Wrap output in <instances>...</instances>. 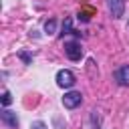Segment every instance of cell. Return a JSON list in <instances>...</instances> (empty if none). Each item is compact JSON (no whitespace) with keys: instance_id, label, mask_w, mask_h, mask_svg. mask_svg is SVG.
<instances>
[{"instance_id":"cell-1","label":"cell","mask_w":129,"mask_h":129,"mask_svg":"<svg viewBox=\"0 0 129 129\" xmlns=\"http://www.w3.org/2000/svg\"><path fill=\"white\" fill-rule=\"evenodd\" d=\"M64 54L71 58V60H81L83 58V46L79 40H69L64 42Z\"/></svg>"},{"instance_id":"cell-2","label":"cell","mask_w":129,"mask_h":129,"mask_svg":"<svg viewBox=\"0 0 129 129\" xmlns=\"http://www.w3.org/2000/svg\"><path fill=\"white\" fill-rule=\"evenodd\" d=\"M75 83H77V79H75V75H73L69 69H60V71L56 73V85H58L60 89H71Z\"/></svg>"},{"instance_id":"cell-3","label":"cell","mask_w":129,"mask_h":129,"mask_svg":"<svg viewBox=\"0 0 129 129\" xmlns=\"http://www.w3.org/2000/svg\"><path fill=\"white\" fill-rule=\"evenodd\" d=\"M81 103H83V95H81V91H69V93H64V97H62V105H64V109H77Z\"/></svg>"},{"instance_id":"cell-4","label":"cell","mask_w":129,"mask_h":129,"mask_svg":"<svg viewBox=\"0 0 129 129\" xmlns=\"http://www.w3.org/2000/svg\"><path fill=\"white\" fill-rule=\"evenodd\" d=\"M113 79L119 87H129V64H121L113 71Z\"/></svg>"},{"instance_id":"cell-5","label":"cell","mask_w":129,"mask_h":129,"mask_svg":"<svg viewBox=\"0 0 129 129\" xmlns=\"http://www.w3.org/2000/svg\"><path fill=\"white\" fill-rule=\"evenodd\" d=\"M107 8H109V14L115 20H119L125 14V0H107Z\"/></svg>"},{"instance_id":"cell-6","label":"cell","mask_w":129,"mask_h":129,"mask_svg":"<svg viewBox=\"0 0 129 129\" xmlns=\"http://www.w3.org/2000/svg\"><path fill=\"white\" fill-rule=\"evenodd\" d=\"M0 121H2L8 129H18V117H16V113L10 111V109H2V111H0Z\"/></svg>"},{"instance_id":"cell-7","label":"cell","mask_w":129,"mask_h":129,"mask_svg":"<svg viewBox=\"0 0 129 129\" xmlns=\"http://www.w3.org/2000/svg\"><path fill=\"white\" fill-rule=\"evenodd\" d=\"M75 30H73V20L67 16L64 18V22H62V28H60V38H64L67 34H73Z\"/></svg>"},{"instance_id":"cell-8","label":"cell","mask_w":129,"mask_h":129,"mask_svg":"<svg viewBox=\"0 0 129 129\" xmlns=\"http://www.w3.org/2000/svg\"><path fill=\"white\" fill-rule=\"evenodd\" d=\"M91 129H101V117H99V111H91Z\"/></svg>"},{"instance_id":"cell-9","label":"cell","mask_w":129,"mask_h":129,"mask_svg":"<svg viewBox=\"0 0 129 129\" xmlns=\"http://www.w3.org/2000/svg\"><path fill=\"white\" fill-rule=\"evenodd\" d=\"M54 30H56V20H54V18L46 20V22H44V32H46V34H54Z\"/></svg>"},{"instance_id":"cell-10","label":"cell","mask_w":129,"mask_h":129,"mask_svg":"<svg viewBox=\"0 0 129 129\" xmlns=\"http://www.w3.org/2000/svg\"><path fill=\"white\" fill-rule=\"evenodd\" d=\"M0 101H2V105H4V107H8V105L12 103V95H10V91H4V93H2V97H0Z\"/></svg>"},{"instance_id":"cell-11","label":"cell","mask_w":129,"mask_h":129,"mask_svg":"<svg viewBox=\"0 0 129 129\" xmlns=\"http://www.w3.org/2000/svg\"><path fill=\"white\" fill-rule=\"evenodd\" d=\"M18 56L22 58V62H24V64H30V62H32L30 54H28V52H24V50H20V52H18Z\"/></svg>"},{"instance_id":"cell-12","label":"cell","mask_w":129,"mask_h":129,"mask_svg":"<svg viewBox=\"0 0 129 129\" xmlns=\"http://www.w3.org/2000/svg\"><path fill=\"white\" fill-rule=\"evenodd\" d=\"M30 129H48V127H46L44 121H34V123L30 125Z\"/></svg>"}]
</instances>
